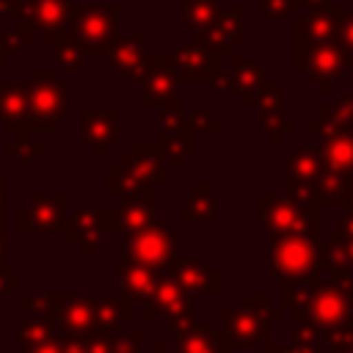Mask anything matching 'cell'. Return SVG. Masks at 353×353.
Segmentation results:
<instances>
[{
  "mask_svg": "<svg viewBox=\"0 0 353 353\" xmlns=\"http://www.w3.org/2000/svg\"><path fill=\"white\" fill-rule=\"evenodd\" d=\"M284 303L295 309V320L320 331L323 342H334L336 336L353 331V295L339 290L331 279L328 281H287L284 284Z\"/></svg>",
  "mask_w": 353,
  "mask_h": 353,
  "instance_id": "obj_1",
  "label": "cell"
},
{
  "mask_svg": "<svg viewBox=\"0 0 353 353\" xmlns=\"http://www.w3.org/2000/svg\"><path fill=\"white\" fill-rule=\"evenodd\" d=\"M168 174L171 171L165 168L157 143H135L130 154H124L121 163L105 174V188L119 199L127 193H157V185H165Z\"/></svg>",
  "mask_w": 353,
  "mask_h": 353,
  "instance_id": "obj_2",
  "label": "cell"
},
{
  "mask_svg": "<svg viewBox=\"0 0 353 353\" xmlns=\"http://www.w3.org/2000/svg\"><path fill=\"white\" fill-rule=\"evenodd\" d=\"M25 88L28 121L33 130H55L69 113V83L58 80L55 69H33Z\"/></svg>",
  "mask_w": 353,
  "mask_h": 353,
  "instance_id": "obj_3",
  "label": "cell"
},
{
  "mask_svg": "<svg viewBox=\"0 0 353 353\" xmlns=\"http://www.w3.org/2000/svg\"><path fill=\"white\" fill-rule=\"evenodd\" d=\"M119 6H77L72 8V41L83 55L102 58L119 39Z\"/></svg>",
  "mask_w": 353,
  "mask_h": 353,
  "instance_id": "obj_4",
  "label": "cell"
},
{
  "mask_svg": "<svg viewBox=\"0 0 353 353\" xmlns=\"http://www.w3.org/2000/svg\"><path fill=\"white\" fill-rule=\"evenodd\" d=\"M273 256V273L284 281H301L312 284L320 276V248L314 237L306 234H284L273 240L270 248Z\"/></svg>",
  "mask_w": 353,
  "mask_h": 353,
  "instance_id": "obj_5",
  "label": "cell"
},
{
  "mask_svg": "<svg viewBox=\"0 0 353 353\" xmlns=\"http://www.w3.org/2000/svg\"><path fill=\"white\" fill-rule=\"evenodd\" d=\"M259 221L262 229L284 237V234H306L317 240V215L309 204H298L292 199L259 196Z\"/></svg>",
  "mask_w": 353,
  "mask_h": 353,
  "instance_id": "obj_6",
  "label": "cell"
},
{
  "mask_svg": "<svg viewBox=\"0 0 353 353\" xmlns=\"http://www.w3.org/2000/svg\"><path fill=\"white\" fill-rule=\"evenodd\" d=\"M353 58L342 52L334 41H298L295 44V66L306 72L309 80L320 83L323 91H331V83L345 77V66H350Z\"/></svg>",
  "mask_w": 353,
  "mask_h": 353,
  "instance_id": "obj_7",
  "label": "cell"
},
{
  "mask_svg": "<svg viewBox=\"0 0 353 353\" xmlns=\"http://www.w3.org/2000/svg\"><path fill=\"white\" fill-rule=\"evenodd\" d=\"M121 256L146 268H163L174 256H179V237L165 223H152L141 232L127 234L121 243Z\"/></svg>",
  "mask_w": 353,
  "mask_h": 353,
  "instance_id": "obj_8",
  "label": "cell"
},
{
  "mask_svg": "<svg viewBox=\"0 0 353 353\" xmlns=\"http://www.w3.org/2000/svg\"><path fill=\"white\" fill-rule=\"evenodd\" d=\"M143 105L160 113H179L182 94H179V74L171 55H154L146 61L143 74Z\"/></svg>",
  "mask_w": 353,
  "mask_h": 353,
  "instance_id": "obj_9",
  "label": "cell"
},
{
  "mask_svg": "<svg viewBox=\"0 0 353 353\" xmlns=\"http://www.w3.org/2000/svg\"><path fill=\"white\" fill-rule=\"evenodd\" d=\"M157 149L163 154L165 168L179 171L182 163L196 152V127L190 124V119H182L179 113H160Z\"/></svg>",
  "mask_w": 353,
  "mask_h": 353,
  "instance_id": "obj_10",
  "label": "cell"
},
{
  "mask_svg": "<svg viewBox=\"0 0 353 353\" xmlns=\"http://www.w3.org/2000/svg\"><path fill=\"white\" fill-rule=\"evenodd\" d=\"M243 36H245V8L232 6V8H223L210 28L196 33L193 44H199L201 50L223 58V55H232L234 44H240Z\"/></svg>",
  "mask_w": 353,
  "mask_h": 353,
  "instance_id": "obj_11",
  "label": "cell"
},
{
  "mask_svg": "<svg viewBox=\"0 0 353 353\" xmlns=\"http://www.w3.org/2000/svg\"><path fill=\"white\" fill-rule=\"evenodd\" d=\"M66 207H69V196L58 193V196H33V201L28 207L19 210V229L22 232H61L66 229Z\"/></svg>",
  "mask_w": 353,
  "mask_h": 353,
  "instance_id": "obj_12",
  "label": "cell"
},
{
  "mask_svg": "<svg viewBox=\"0 0 353 353\" xmlns=\"http://www.w3.org/2000/svg\"><path fill=\"white\" fill-rule=\"evenodd\" d=\"M146 33L132 30L127 36H119L108 52V69L119 72L127 80H143L146 74Z\"/></svg>",
  "mask_w": 353,
  "mask_h": 353,
  "instance_id": "obj_13",
  "label": "cell"
},
{
  "mask_svg": "<svg viewBox=\"0 0 353 353\" xmlns=\"http://www.w3.org/2000/svg\"><path fill=\"white\" fill-rule=\"evenodd\" d=\"M119 108H83L80 110V124H83V141L94 149L97 157H105V152L119 141Z\"/></svg>",
  "mask_w": 353,
  "mask_h": 353,
  "instance_id": "obj_14",
  "label": "cell"
},
{
  "mask_svg": "<svg viewBox=\"0 0 353 353\" xmlns=\"http://www.w3.org/2000/svg\"><path fill=\"white\" fill-rule=\"evenodd\" d=\"M25 19L30 28L41 30L47 41H52L72 22V6L69 0H25Z\"/></svg>",
  "mask_w": 353,
  "mask_h": 353,
  "instance_id": "obj_15",
  "label": "cell"
},
{
  "mask_svg": "<svg viewBox=\"0 0 353 353\" xmlns=\"http://www.w3.org/2000/svg\"><path fill=\"white\" fill-rule=\"evenodd\" d=\"M171 61L176 66V74L179 80H188V83H199V80H210L215 72H218V55L201 50L199 44H174L171 50Z\"/></svg>",
  "mask_w": 353,
  "mask_h": 353,
  "instance_id": "obj_16",
  "label": "cell"
},
{
  "mask_svg": "<svg viewBox=\"0 0 353 353\" xmlns=\"http://www.w3.org/2000/svg\"><path fill=\"white\" fill-rule=\"evenodd\" d=\"M0 119L3 124L19 135V141H30V121H28V102H25V88L0 83Z\"/></svg>",
  "mask_w": 353,
  "mask_h": 353,
  "instance_id": "obj_17",
  "label": "cell"
},
{
  "mask_svg": "<svg viewBox=\"0 0 353 353\" xmlns=\"http://www.w3.org/2000/svg\"><path fill=\"white\" fill-rule=\"evenodd\" d=\"M154 199H157V193H127V196H121V204L116 207L119 210V226L127 234L152 226L154 215H157V201Z\"/></svg>",
  "mask_w": 353,
  "mask_h": 353,
  "instance_id": "obj_18",
  "label": "cell"
},
{
  "mask_svg": "<svg viewBox=\"0 0 353 353\" xmlns=\"http://www.w3.org/2000/svg\"><path fill=\"white\" fill-rule=\"evenodd\" d=\"M105 226V207H77L66 223V232L83 254H94V243L99 240Z\"/></svg>",
  "mask_w": 353,
  "mask_h": 353,
  "instance_id": "obj_19",
  "label": "cell"
},
{
  "mask_svg": "<svg viewBox=\"0 0 353 353\" xmlns=\"http://www.w3.org/2000/svg\"><path fill=\"white\" fill-rule=\"evenodd\" d=\"M345 11H328V8H317L312 11L306 19H301L295 25V39L298 41H331L339 30V17Z\"/></svg>",
  "mask_w": 353,
  "mask_h": 353,
  "instance_id": "obj_20",
  "label": "cell"
},
{
  "mask_svg": "<svg viewBox=\"0 0 353 353\" xmlns=\"http://www.w3.org/2000/svg\"><path fill=\"white\" fill-rule=\"evenodd\" d=\"M287 179L295 182H317L323 174V149L320 146H301L287 160Z\"/></svg>",
  "mask_w": 353,
  "mask_h": 353,
  "instance_id": "obj_21",
  "label": "cell"
},
{
  "mask_svg": "<svg viewBox=\"0 0 353 353\" xmlns=\"http://www.w3.org/2000/svg\"><path fill=\"white\" fill-rule=\"evenodd\" d=\"M323 165L331 174H345V176L353 171V135L350 132H336L325 138Z\"/></svg>",
  "mask_w": 353,
  "mask_h": 353,
  "instance_id": "obj_22",
  "label": "cell"
},
{
  "mask_svg": "<svg viewBox=\"0 0 353 353\" xmlns=\"http://www.w3.org/2000/svg\"><path fill=\"white\" fill-rule=\"evenodd\" d=\"M229 80H232V91H237V94H243V97H245V94H251L259 83H265L268 77H265V69H262L256 61L234 55V58H232Z\"/></svg>",
  "mask_w": 353,
  "mask_h": 353,
  "instance_id": "obj_23",
  "label": "cell"
},
{
  "mask_svg": "<svg viewBox=\"0 0 353 353\" xmlns=\"http://www.w3.org/2000/svg\"><path fill=\"white\" fill-rule=\"evenodd\" d=\"M218 210L212 193H210V185L201 179L193 185V190L185 196L182 201V218H193V221H204V218H212Z\"/></svg>",
  "mask_w": 353,
  "mask_h": 353,
  "instance_id": "obj_24",
  "label": "cell"
},
{
  "mask_svg": "<svg viewBox=\"0 0 353 353\" xmlns=\"http://www.w3.org/2000/svg\"><path fill=\"white\" fill-rule=\"evenodd\" d=\"M218 14H221L218 0H182L185 25H188L193 33H201L204 28H210Z\"/></svg>",
  "mask_w": 353,
  "mask_h": 353,
  "instance_id": "obj_25",
  "label": "cell"
},
{
  "mask_svg": "<svg viewBox=\"0 0 353 353\" xmlns=\"http://www.w3.org/2000/svg\"><path fill=\"white\" fill-rule=\"evenodd\" d=\"M226 317H229V328L245 342H262L268 336V320L259 312H234Z\"/></svg>",
  "mask_w": 353,
  "mask_h": 353,
  "instance_id": "obj_26",
  "label": "cell"
},
{
  "mask_svg": "<svg viewBox=\"0 0 353 353\" xmlns=\"http://www.w3.org/2000/svg\"><path fill=\"white\" fill-rule=\"evenodd\" d=\"M245 102H248L259 116L279 113V105H281V83H273V80L259 83L251 94H245Z\"/></svg>",
  "mask_w": 353,
  "mask_h": 353,
  "instance_id": "obj_27",
  "label": "cell"
},
{
  "mask_svg": "<svg viewBox=\"0 0 353 353\" xmlns=\"http://www.w3.org/2000/svg\"><path fill=\"white\" fill-rule=\"evenodd\" d=\"M50 44H55V61L61 69H80L83 66V52L77 50V44L72 41V36L66 30L58 33Z\"/></svg>",
  "mask_w": 353,
  "mask_h": 353,
  "instance_id": "obj_28",
  "label": "cell"
},
{
  "mask_svg": "<svg viewBox=\"0 0 353 353\" xmlns=\"http://www.w3.org/2000/svg\"><path fill=\"white\" fill-rule=\"evenodd\" d=\"M179 279L190 287H199L204 292L215 290V273L207 270L201 262H179Z\"/></svg>",
  "mask_w": 353,
  "mask_h": 353,
  "instance_id": "obj_29",
  "label": "cell"
},
{
  "mask_svg": "<svg viewBox=\"0 0 353 353\" xmlns=\"http://www.w3.org/2000/svg\"><path fill=\"white\" fill-rule=\"evenodd\" d=\"M6 152H8V157H14L19 163V168H30V163L44 154V146H39L33 141H11L6 146Z\"/></svg>",
  "mask_w": 353,
  "mask_h": 353,
  "instance_id": "obj_30",
  "label": "cell"
},
{
  "mask_svg": "<svg viewBox=\"0 0 353 353\" xmlns=\"http://www.w3.org/2000/svg\"><path fill=\"white\" fill-rule=\"evenodd\" d=\"M22 44H30V36L22 30H0V69H6V61L11 52H17Z\"/></svg>",
  "mask_w": 353,
  "mask_h": 353,
  "instance_id": "obj_31",
  "label": "cell"
},
{
  "mask_svg": "<svg viewBox=\"0 0 353 353\" xmlns=\"http://www.w3.org/2000/svg\"><path fill=\"white\" fill-rule=\"evenodd\" d=\"M0 17H8L14 22H19V30L30 36V25L25 19V0H0Z\"/></svg>",
  "mask_w": 353,
  "mask_h": 353,
  "instance_id": "obj_32",
  "label": "cell"
},
{
  "mask_svg": "<svg viewBox=\"0 0 353 353\" xmlns=\"http://www.w3.org/2000/svg\"><path fill=\"white\" fill-rule=\"evenodd\" d=\"M259 124L270 132V141H273V143H279V141H281V135H284V132H290V130L295 127V124H292V119H281L279 113L259 116Z\"/></svg>",
  "mask_w": 353,
  "mask_h": 353,
  "instance_id": "obj_33",
  "label": "cell"
},
{
  "mask_svg": "<svg viewBox=\"0 0 353 353\" xmlns=\"http://www.w3.org/2000/svg\"><path fill=\"white\" fill-rule=\"evenodd\" d=\"M290 11H292L290 0H259V6H256V17L259 19H281Z\"/></svg>",
  "mask_w": 353,
  "mask_h": 353,
  "instance_id": "obj_34",
  "label": "cell"
},
{
  "mask_svg": "<svg viewBox=\"0 0 353 353\" xmlns=\"http://www.w3.org/2000/svg\"><path fill=\"white\" fill-rule=\"evenodd\" d=\"M336 36H339V44H342V52H347V55H353V17H345V22L339 25V30H336Z\"/></svg>",
  "mask_w": 353,
  "mask_h": 353,
  "instance_id": "obj_35",
  "label": "cell"
},
{
  "mask_svg": "<svg viewBox=\"0 0 353 353\" xmlns=\"http://www.w3.org/2000/svg\"><path fill=\"white\" fill-rule=\"evenodd\" d=\"M207 85H210V91L212 94H221V91H232V80H229V72H215L210 80H207Z\"/></svg>",
  "mask_w": 353,
  "mask_h": 353,
  "instance_id": "obj_36",
  "label": "cell"
},
{
  "mask_svg": "<svg viewBox=\"0 0 353 353\" xmlns=\"http://www.w3.org/2000/svg\"><path fill=\"white\" fill-rule=\"evenodd\" d=\"M190 124H193L196 130H218V121H215V119H210V113H207V110H196V113L190 116Z\"/></svg>",
  "mask_w": 353,
  "mask_h": 353,
  "instance_id": "obj_37",
  "label": "cell"
},
{
  "mask_svg": "<svg viewBox=\"0 0 353 353\" xmlns=\"http://www.w3.org/2000/svg\"><path fill=\"white\" fill-rule=\"evenodd\" d=\"M334 240H353V207H350V212L339 221V226H336V237Z\"/></svg>",
  "mask_w": 353,
  "mask_h": 353,
  "instance_id": "obj_38",
  "label": "cell"
},
{
  "mask_svg": "<svg viewBox=\"0 0 353 353\" xmlns=\"http://www.w3.org/2000/svg\"><path fill=\"white\" fill-rule=\"evenodd\" d=\"M331 353H353V331L336 336V339L331 342Z\"/></svg>",
  "mask_w": 353,
  "mask_h": 353,
  "instance_id": "obj_39",
  "label": "cell"
},
{
  "mask_svg": "<svg viewBox=\"0 0 353 353\" xmlns=\"http://www.w3.org/2000/svg\"><path fill=\"white\" fill-rule=\"evenodd\" d=\"M6 176H8V174L0 168V218L6 215Z\"/></svg>",
  "mask_w": 353,
  "mask_h": 353,
  "instance_id": "obj_40",
  "label": "cell"
},
{
  "mask_svg": "<svg viewBox=\"0 0 353 353\" xmlns=\"http://www.w3.org/2000/svg\"><path fill=\"white\" fill-rule=\"evenodd\" d=\"M298 6H312V8H325L328 0H295Z\"/></svg>",
  "mask_w": 353,
  "mask_h": 353,
  "instance_id": "obj_41",
  "label": "cell"
},
{
  "mask_svg": "<svg viewBox=\"0 0 353 353\" xmlns=\"http://www.w3.org/2000/svg\"><path fill=\"white\" fill-rule=\"evenodd\" d=\"M270 353H317L312 347H295V350H270Z\"/></svg>",
  "mask_w": 353,
  "mask_h": 353,
  "instance_id": "obj_42",
  "label": "cell"
},
{
  "mask_svg": "<svg viewBox=\"0 0 353 353\" xmlns=\"http://www.w3.org/2000/svg\"><path fill=\"white\" fill-rule=\"evenodd\" d=\"M0 262H3V229H0Z\"/></svg>",
  "mask_w": 353,
  "mask_h": 353,
  "instance_id": "obj_43",
  "label": "cell"
}]
</instances>
